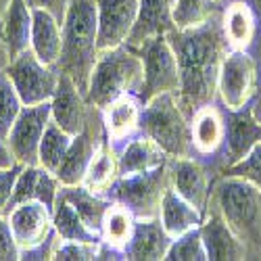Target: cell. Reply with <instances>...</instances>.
<instances>
[{
  "label": "cell",
  "instance_id": "cell-1",
  "mask_svg": "<svg viewBox=\"0 0 261 261\" xmlns=\"http://www.w3.org/2000/svg\"><path fill=\"white\" fill-rule=\"evenodd\" d=\"M180 65L178 100L188 119L197 109L215 102L217 77L226 53L230 50L222 32V13L207 23L190 30H171L167 34Z\"/></svg>",
  "mask_w": 261,
  "mask_h": 261
},
{
  "label": "cell",
  "instance_id": "cell-2",
  "mask_svg": "<svg viewBox=\"0 0 261 261\" xmlns=\"http://www.w3.org/2000/svg\"><path fill=\"white\" fill-rule=\"evenodd\" d=\"M98 53L96 0H69L63 17V44L57 67L73 80L84 96L88 92Z\"/></svg>",
  "mask_w": 261,
  "mask_h": 261
},
{
  "label": "cell",
  "instance_id": "cell-3",
  "mask_svg": "<svg viewBox=\"0 0 261 261\" xmlns=\"http://www.w3.org/2000/svg\"><path fill=\"white\" fill-rule=\"evenodd\" d=\"M142 77V57L134 46L121 44L100 50L90 75L86 100L96 109H105L109 102L123 94H138Z\"/></svg>",
  "mask_w": 261,
  "mask_h": 261
},
{
  "label": "cell",
  "instance_id": "cell-4",
  "mask_svg": "<svg viewBox=\"0 0 261 261\" xmlns=\"http://www.w3.org/2000/svg\"><path fill=\"white\" fill-rule=\"evenodd\" d=\"M140 134L157 142L169 157H192L190 119L180 107L178 94H157L142 105Z\"/></svg>",
  "mask_w": 261,
  "mask_h": 261
},
{
  "label": "cell",
  "instance_id": "cell-5",
  "mask_svg": "<svg viewBox=\"0 0 261 261\" xmlns=\"http://www.w3.org/2000/svg\"><path fill=\"white\" fill-rule=\"evenodd\" d=\"M217 211L247 247L261 249V188L245 178L226 176L215 190Z\"/></svg>",
  "mask_w": 261,
  "mask_h": 261
},
{
  "label": "cell",
  "instance_id": "cell-6",
  "mask_svg": "<svg viewBox=\"0 0 261 261\" xmlns=\"http://www.w3.org/2000/svg\"><path fill=\"white\" fill-rule=\"evenodd\" d=\"M167 186H169V173L165 163L150 171L132 173V176H117V180L109 188L107 197L125 205L136 215V220H153V217H159L161 201Z\"/></svg>",
  "mask_w": 261,
  "mask_h": 261
},
{
  "label": "cell",
  "instance_id": "cell-7",
  "mask_svg": "<svg viewBox=\"0 0 261 261\" xmlns=\"http://www.w3.org/2000/svg\"><path fill=\"white\" fill-rule=\"evenodd\" d=\"M144 65V77L138 90L142 105L157 94H178L180 92V65L167 36H153L142 44L134 46Z\"/></svg>",
  "mask_w": 261,
  "mask_h": 261
},
{
  "label": "cell",
  "instance_id": "cell-8",
  "mask_svg": "<svg viewBox=\"0 0 261 261\" xmlns=\"http://www.w3.org/2000/svg\"><path fill=\"white\" fill-rule=\"evenodd\" d=\"M5 73L13 82L19 98L23 100L25 107L50 102L59 84V67L42 63L32 48L9 61Z\"/></svg>",
  "mask_w": 261,
  "mask_h": 261
},
{
  "label": "cell",
  "instance_id": "cell-9",
  "mask_svg": "<svg viewBox=\"0 0 261 261\" xmlns=\"http://www.w3.org/2000/svg\"><path fill=\"white\" fill-rule=\"evenodd\" d=\"M257 90V65L247 50H228L217 77V98L226 109H241Z\"/></svg>",
  "mask_w": 261,
  "mask_h": 261
},
{
  "label": "cell",
  "instance_id": "cell-10",
  "mask_svg": "<svg viewBox=\"0 0 261 261\" xmlns=\"http://www.w3.org/2000/svg\"><path fill=\"white\" fill-rule=\"evenodd\" d=\"M50 123V102L23 107L7 136V144L13 157L21 165H36L42 136Z\"/></svg>",
  "mask_w": 261,
  "mask_h": 261
},
{
  "label": "cell",
  "instance_id": "cell-11",
  "mask_svg": "<svg viewBox=\"0 0 261 261\" xmlns=\"http://www.w3.org/2000/svg\"><path fill=\"white\" fill-rule=\"evenodd\" d=\"M7 220L11 224L13 236L19 245V251H30L48 241L55 232L53 226V209L40 201H25L9 209Z\"/></svg>",
  "mask_w": 261,
  "mask_h": 261
},
{
  "label": "cell",
  "instance_id": "cell-12",
  "mask_svg": "<svg viewBox=\"0 0 261 261\" xmlns=\"http://www.w3.org/2000/svg\"><path fill=\"white\" fill-rule=\"evenodd\" d=\"M98 50L121 46L129 40L136 19L138 0H96Z\"/></svg>",
  "mask_w": 261,
  "mask_h": 261
},
{
  "label": "cell",
  "instance_id": "cell-13",
  "mask_svg": "<svg viewBox=\"0 0 261 261\" xmlns=\"http://www.w3.org/2000/svg\"><path fill=\"white\" fill-rule=\"evenodd\" d=\"M34 9L28 0H7L0 13V50L7 63L32 48Z\"/></svg>",
  "mask_w": 261,
  "mask_h": 261
},
{
  "label": "cell",
  "instance_id": "cell-14",
  "mask_svg": "<svg viewBox=\"0 0 261 261\" xmlns=\"http://www.w3.org/2000/svg\"><path fill=\"white\" fill-rule=\"evenodd\" d=\"M105 136L115 150H119L127 140L140 134V115L142 100L138 94H123L100 109Z\"/></svg>",
  "mask_w": 261,
  "mask_h": 261
},
{
  "label": "cell",
  "instance_id": "cell-15",
  "mask_svg": "<svg viewBox=\"0 0 261 261\" xmlns=\"http://www.w3.org/2000/svg\"><path fill=\"white\" fill-rule=\"evenodd\" d=\"M88 115H90V105L86 100V96L80 92V88L69 75L59 71V84L55 96L50 98V119L57 125H61L65 132L75 136L86 127Z\"/></svg>",
  "mask_w": 261,
  "mask_h": 261
},
{
  "label": "cell",
  "instance_id": "cell-16",
  "mask_svg": "<svg viewBox=\"0 0 261 261\" xmlns=\"http://www.w3.org/2000/svg\"><path fill=\"white\" fill-rule=\"evenodd\" d=\"M167 173H169V186L199 211L207 213L211 186L205 167L192 157H169Z\"/></svg>",
  "mask_w": 261,
  "mask_h": 261
},
{
  "label": "cell",
  "instance_id": "cell-17",
  "mask_svg": "<svg viewBox=\"0 0 261 261\" xmlns=\"http://www.w3.org/2000/svg\"><path fill=\"white\" fill-rule=\"evenodd\" d=\"M226 157L228 165L241 161L249 150L261 142V121L255 115V107L245 105L241 109H226Z\"/></svg>",
  "mask_w": 261,
  "mask_h": 261
},
{
  "label": "cell",
  "instance_id": "cell-18",
  "mask_svg": "<svg viewBox=\"0 0 261 261\" xmlns=\"http://www.w3.org/2000/svg\"><path fill=\"white\" fill-rule=\"evenodd\" d=\"M59 190H61V182L53 171H48L46 167H42L38 163L36 165H23V169L19 171V178H17V184H15V190H13V197H11L7 211L19 203H25V201H40L46 207L55 209Z\"/></svg>",
  "mask_w": 261,
  "mask_h": 261
},
{
  "label": "cell",
  "instance_id": "cell-19",
  "mask_svg": "<svg viewBox=\"0 0 261 261\" xmlns=\"http://www.w3.org/2000/svg\"><path fill=\"white\" fill-rule=\"evenodd\" d=\"M199 230H201L203 243H205V249H207V259L236 261V259L247 257L245 243L232 232V228L226 224V220L222 217L220 211L207 213V217H203Z\"/></svg>",
  "mask_w": 261,
  "mask_h": 261
},
{
  "label": "cell",
  "instance_id": "cell-20",
  "mask_svg": "<svg viewBox=\"0 0 261 261\" xmlns=\"http://www.w3.org/2000/svg\"><path fill=\"white\" fill-rule=\"evenodd\" d=\"M190 140L197 155H215L226 142V121L213 102L205 105L190 117Z\"/></svg>",
  "mask_w": 261,
  "mask_h": 261
},
{
  "label": "cell",
  "instance_id": "cell-21",
  "mask_svg": "<svg viewBox=\"0 0 261 261\" xmlns=\"http://www.w3.org/2000/svg\"><path fill=\"white\" fill-rule=\"evenodd\" d=\"M173 238L167 234L159 217L136 220L132 241L125 247V259L134 261H159L165 259Z\"/></svg>",
  "mask_w": 261,
  "mask_h": 261
},
{
  "label": "cell",
  "instance_id": "cell-22",
  "mask_svg": "<svg viewBox=\"0 0 261 261\" xmlns=\"http://www.w3.org/2000/svg\"><path fill=\"white\" fill-rule=\"evenodd\" d=\"M167 159L169 155L157 142L144 134H138L117 150V171L119 176H132V173L157 169L165 165Z\"/></svg>",
  "mask_w": 261,
  "mask_h": 261
},
{
  "label": "cell",
  "instance_id": "cell-23",
  "mask_svg": "<svg viewBox=\"0 0 261 261\" xmlns=\"http://www.w3.org/2000/svg\"><path fill=\"white\" fill-rule=\"evenodd\" d=\"M171 3L173 0H138V19L125 44L138 46L153 36H167L173 30Z\"/></svg>",
  "mask_w": 261,
  "mask_h": 261
},
{
  "label": "cell",
  "instance_id": "cell-24",
  "mask_svg": "<svg viewBox=\"0 0 261 261\" xmlns=\"http://www.w3.org/2000/svg\"><path fill=\"white\" fill-rule=\"evenodd\" d=\"M63 44V23L48 11L34 9L32 23V50L46 65H57Z\"/></svg>",
  "mask_w": 261,
  "mask_h": 261
},
{
  "label": "cell",
  "instance_id": "cell-25",
  "mask_svg": "<svg viewBox=\"0 0 261 261\" xmlns=\"http://www.w3.org/2000/svg\"><path fill=\"white\" fill-rule=\"evenodd\" d=\"M203 217H205L203 211H199L192 203L180 197L171 186H167L161 201V209H159V220L171 238H178L188 230L199 228Z\"/></svg>",
  "mask_w": 261,
  "mask_h": 261
},
{
  "label": "cell",
  "instance_id": "cell-26",
  "mask_svg": "<svg viewBox=\"0 0 261 261\" xmlns=\"http://www.w3.org/2000/svg\"><path fill=\"white\" fill-rule=\"evenodd\" d=\"M222 32L230 50H247L255 36V15L245 3H232L222 13Z\"/></svg>",
  "mask_w": 261,
  "mask_h": 261
},
{
  "label": "cell",
  "instance_id": "cell-27",
  "mask_svg": "<svg viewBox=\"0 0 261 261\" xmlns=\"http://www.w3.org/2000/svg\"><path fill=\"white\" fill-rule=\"evenodd\" d=\"M117 176H119V171H117V150L105 138L98 144L82 184L86 188H90L92 192L107 197L109 188H111V184L117 180Z\"/></svg>",
  "mask_w": 261,
  "mask_h": 261
},
{
  "label": "cell",
  "instance_id": "cell-28",
  "mask_svg": "<svg viewBox=\"0 0 261 261\" xmlns=\"http://www.w3.org/2000/svg\"><path fill=\"white\" fill-rule=\"evenodd\" d=\"M53 226L59 238H63V241L100 243V234L86 224L82 220V215L75 211V207L65 197H61V194L57 197V203L53 209Z\"/></svg>",
  "mask_w": 261,
  "mask_h": 261
},
{
  "label": "cell",
  "instance_id": "cell-29",
  "mask_svg": "<svg viewBox=\"0 0 261 261\" xmlns=\"http://www.w3.org/2000/svg\"><path fill=\"white\" fill-rule=\"evenodd\" d=\"M134 228H136V215L125 205L111 201L100 222V241L115 249L125 251L127 243L132 241Z\"/></svg>",
  "mask_w": 261,
  "mask_h": 261
},
{
  "label": "cell",
  "instance_id": "cell-30",
  "mask_svg": "<svg viewBox=\"0 0 261 261\" xmlns=\"http://www.w3.org/2000/svg\"><path fill=\"white\" fill-rule=\"evenodd\" d=\"M59 194H61V197H65L75 207V211L82 215V220L86 224H88L94 232L100 234V222H102V215H105L107 207L111 205V199L92 192L90 188H86L84 184L61 186Z\"/></svg>",
  "mask_w": 261,
  "mask_h": 261
},
{
  "label": "cell",
  "instance_id": "cell-31",
  "mask_svg": "<svg viewBox=\"0 0 261 261\" xmlns=\"http://www.w3.org/2000/svg\"><path fill=\"white\" fill-rule=\"evenodd\" d=\"M217 13H220L217 0H173L171 3L173 30L199 28Z\"/></svg>",
  "mask_w": 261,
  "mask_h": 261
},
{
  "label": "cell",
  "instance_id": "cell-32",
  "mask_svg": "<svg viewBox=\"0 0 261 261\" xmlns=\"http://www.w3.org/2000/svg\"><path fill=\"white\" fill-rule=\"evenodd\" d=\"M73 136L69 132H65L61 125H57L53 119L46 125V132L42 136L40 142V150H38V165L46 167L48 171H57V167L61 165L63 157L67 155V150L71 146Z\"/></svg>",
  "mask_w": 261,
  "mask_h": 261
},
{
  "label": "cell",
  "instance_id": "cell-33",
  "mask_svg": "<svg viewBox=\"0 0 261 261\" xmlns=\"http://www.w3.org/2000/svg\"><path fill=\"white\" fill-rule=\"evenodd\" d=\"M165 259H169V261H207V249L203 243L201 230L194 228V230L180 234L178 238H173Z\"/></svg>",
  "mask_w": 261,
  "mask_h": 261
},
{
  "label": "cell",
  "instance_id": "cell-34",
  "mask_svg": "<svg viewBox=\"0 0 261 261\" xmlns=\"http://www.w3.org/2000/svg\"><path fill=\"white\" fill-rule=\"evenodd\" d=\"M25 105H23V100L19 98L13 82L3 71V75H0V136H3L5 140H7L11 127L17 121V117H19V113H21V109Z\"/></svg>",
  "mask_w": 261,
  "mask_h": 261
},
{
  "label": "cell",
  "instance_id": "cell-35",
  "mask_svg": "<svg viewBox=\"0 0 261 261\" xmlns=\"http://www.w3.org/2000/svg\"><path fill=\"white\" fill-rule=\"evenodd\" d=\"M100 243H84V241H63L59 238L53 259L57 261H92L98 255Z\"/></svg>",
  "mask_w": 261,
  "mask_h": 261
},
{
  "label": "cell",
  "instance_id": "cell-36",
  "mask_svg": "<svg viewBox=\"0 0 261 261\" xmlns=\"http://www.w3.org/2000/svg\"><path fill=\"white\" fill-rule=\"evenodd\" d=\"M226 176L245 178V180H249L261 188V142H257L241 161L228 165Z\"/></svg>",
  "mask_w": 261,
  "mask_h": 261
},
{
  "label": "cell",
  "instance_id": "cell-37",
  "mask_svg": "<svg viewBox=\"0 0 261 261\" xmlns=\"http://www.w3.org/2000/svg\"><path fill=\"white\" fill-rule=\"evenodd\" d=\"M21 251L13 236L11 224L5 213H0V261H19Z\"/></svg>",
  "mask_w": 261,
  "mask_h": 261
},
{
  "label": "cell",
  "instance_id": "cell-38",
  "mask_svg": "<svg viewBox=\"0 0 261 261\" xmlns=\"http://www.w3.org/2000/svg\"><path fill=\"white\" fill-rule=\"evenodd\" d=\"M21 169H23L21 163H15L11 167L0 169V213H5L9 203H11V197H13V190H15V184H17Z\"/></svg>",
  "mask_w": 261,
  "mask_h": 261
},
{
  "label": "cell",
  "instance_id": "cell-39",
  "mask_svg": "<svg viewBox=\"0 0 261 261\" xmlns=\"http://www.w3.org/2000/svg\"><path fill=\"white\" fill-rule=\"evenodd\" d=\"M28 5L32 9H44V11L53 13L63 23V17H65V13H67L69 0H28Z\"/></svg>",
  "mask_w": 261,
  "mask_h": 261
},
{
  "label": "cell",
  "instance_id": "cell-40",
  "mask_svg": "<svg viewBox=\"0 0 261 261\" xmlns=\"http://www.w3.org/2000/svg\"><path fill=\"white\" fill-rule=\"evenodd\" d=\"M15 163H17V159L13 157L7 140L0 136V169H3V167H11V165H15Z\"/></svg>",
  "mask_w": 261,
  "mask_h": 261
},
{
  "label": "cell",
  "instance_id": "cell-41",
  "mask_svg": "<svg viewBox=\"0 0 261 261\" xmlns=\"http://www.w3.org/2000/svg\"><path fill=\"white\" fill-rule=\"evenodd\" d=\"M5 67H7V63H5V59H3V57H0V75H3Z\"/></svg>",
  "mask_w": 261,
  "mask_h": 261
},
{
  "label": "cell",
  "instance_id": "cell-42",
  "mask_svg": "<svg viewBox=\"0 0 261 261\" xmlns=\"http://www.w3.org/2000/svg\"><path fill=\"white\" fill-rule=\"evenodd\" d=\"M5 3L7 0H0V13H3V9H5Z\"/></svg>",
  "mask_w": 261,
  "mask_h": 261
},
{
  "label": "cell",
  "instance_id": "cell-43",
  "mask_svg": "<svg viewBox=\"0 0 261 261\" xmlns=\"http://www.w3.org/2000/svg\"><path fill=\"white\" fill-rule=\"evenodd\" d=\"M217 3H222V0H217Z\"/></svg>",
  "mask_w": 261,
  "mask_h": 261
}]
</instances>
